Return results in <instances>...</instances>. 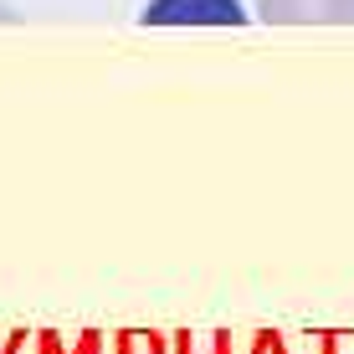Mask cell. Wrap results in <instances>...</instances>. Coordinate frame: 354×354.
<instances>
[{
	"label": "cell",
	"mask_w": 354,
	"mask_h": 354,
	"mask_svg": "<svg viewBox=\"0 0 354 354\" xmlns=\"http://www.w3.org/2000/svg\"><path fill=\"white\" fill-rule=\"evenodd\" d=\"M144 26H247L241 0H149Z\"/></svg>",
	"instance_id": "1"
},
{
	"label": "cell",
	"mask_w": 354,
	"mask_h": 354,
	"mask_svg": "<svg viewBox=\"0 0 354 354\" xmlns=\"http://www.w3.org/2000/svg\"><path fill=\"white\" fill-rule=\"evenodd\" d=\"M267 26H354V0H257Z\"/></svg>",
	"instance_id": "2"
}]
</instances>
